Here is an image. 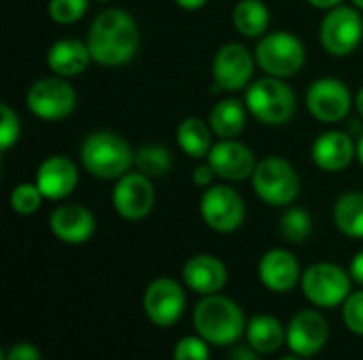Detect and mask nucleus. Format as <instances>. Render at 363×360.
<instances>
[{"label": "nucleus", "instance_id": "f257e3e1", "mask_svg": "<svg viewBox=\"0 0 363 360\" xmlns=\"http://www.w3.org/2000/svg\"><path fill=\"white\" fill-rule=\"evenodd\" d=\"M87 47L100 66H123L138 51V25L123 8H104L89 25Z\"/></svg>", "mask_w": 363, "mask_h": 360}, {"label": "nucleus", "instance_id": "f03ea898", "mask_svg": "<svg viewBox=\"0 0 363 360\" xmlns=\"http://www.w3.org/2000/svg\"><path fill=\"white\" fill-rule=\"evenodd\" d=\"M196 333L211 346H232L245 335L247 320L242 310L223 295H204L194 308Z\"/></svg>", "mask_w": 363, "mask_h": 360}, {"label": "nucleus", "instance_id": "7ed1b4c3", "mask_svg": "<svg viewBox=\"0 0 363 360\" xmlns=\"http://www.w3.org/2000/svg\"><path fill=\"white\" fill-rule=\"evenodd\" d=\"M83 168L102 180H119L130 172L136 153L132 146L113 132H91L81 144Z\"/></svg>", "mask_w": 363, "mask_h": 360}, {"label": "nucleus", "instance_id": "20e7f679", "mask_svg": "<svg viewBox=\"0 0 363 360\" xmlns=\"http://www.w3.org/2000/svg\"><path fill=\"white\" fill-rule=\"evenodd\" d=\"M245 102L249 112L264 125H285L296 110V93L277 76L251 83Z\"/></svg>", "mask_w": 363, "mask_h": 360}, {"label": "nucleus", "instance_id": "39448f33", "mask_svg": "<svg viewBox=\"0 0 363 360\" xmlns=\"http://www.w3.org/2000/svg\"><path fill=\"white\" fill-rule=\"evenodd\" d=\"M255 62L268 76L287 79L302 70L306 62V49L291 32H268L257 40Z\"/></svg>", "mask_w": 363, "mask_h": 360}, {"label": "nucleus", "instance_id": "423d86ee", "mask_svg": "<svg viewBox=\"0 0 363 360\" xmlns=\"http://www.w3.org/2000/svg\"><path fill=\"white\" fill-rule=\"evenodd\" d=\"M257 197L268 206H289L300 193V176L283 157H266L251 176Z\"/></svg>", "mask_w": 363, "mask_h": 360}, {"label": "nucleus", "instance_id": "0eeeda50", "mask_svg": "<svg viewBox=\"0 0 363 360\" xmlns=\"http://www.w3.org/2000/svg\"><path fill=\"white\" fill-rule=\"evenodd\" d=\"M351 274L336 263H313L302 274V291L317 308H338L351 295Z\"/></svg>", "mask_w": 363, "mask_h": 360}, {"label": "nucleus", "instance_id": "6e6552de", "mask_svg": "<svg viewBox=\"0 0 363 360\" xmlns=\"http://www.w3.org/2000/svg\"><path fill=\"white\" fill-rule=\"evenodd\" d=\"M28 110L43 121L66 119L77 106V93L64 76H47L30 85L26 93Z\"/></svg>", "mask_w": 363, "mask_h": 360}, {"label": "nucleus", "instance_id": "1a4fd4ad", "mask_svg": "<svg viewBox=\"0 0 363 360\" xmlns=\"http://www.w3.org/2000/svg\"><path fill=\"white\" fill-rule=\"evenodd\" d=\"M319 38L323 49L334 57L351 55L363 38V19L357 6H336L332 8L319 28Z\"/></svg>", "mask_w": 363, "mask_h": 360}, {"label": "nucleus", "instance_id": "9d476101", "mask_svg": "<svg viewBox=\"0 0 363 360\" xmlns=\"http://www.w3.org/2000/svg\"><path fill=\"white\" fill-rule=\"evenodd\" d=\"M200 214L213 231L232 233L245 223V202L232 187L213 185L202 193Z\"/></svg>", "mask_w": 363, "mask_h": 360}, {"label": "nucleus", "instance_id": "9b49d317", "mask_svg": "<svg viewBox=\"0 0 363 360\" xmlns=\"http://www.w3.org/2000/svg\"><path fill=\"white\" fill-rule=\"evenodd\" d=\"M115 212L125 221H143L151 214L155 206V191L151 178L143 172H128L123 174L111 195Z\"/></svg>", "mask_w": 363, "mask_h": 360}, {"label": "nucleus", "instance_id": "f8f14e48", "mask_svg": "<svg viewBox=\"0 0 363 360\" xmlns=\"http://www.w3.org/2000/svg\"><path fill=\"white\" fill-rule=\"evenodd\" d=\"M255 59L238 42L223 45L213 59V91H240L251 85Z\"/></svg>", "mask_w": 363, "mask_h": 360}, {"label": "nucleus", "instance_id": "ddd939ff", "mask_svg": "<svg viewBox=\"0 0 363 360\" xmlns=\"http://www.w3.org/2000/svg\"><path fill=\"white\" fill-rule=\"evenodd\" d=\"M185 291L172 278L153 280L143 297V308L147 318L157 327H172L181 320L185 312Z\"/></svg>", "mask_w": 363, "mask_h": 360}, {"label": "nucleus", "instance_id": "4468645a", "mask_svg": "<svg viewBox=\"0 0 363 360\" xmlns=\"http://www.w3.org/2000/svg\"><path fill=\"white\" fill-rule=\"evenodd\" d=\"M353 98L349 87L332 76L317 79L306 91V106L321 123H338L351 110Z\"/></svg>", "mask_w": 363, "mask_h": 360}, {"label": "nucleus", "instance_id": "2eb2a0df", "mask_svg": "<svg viewBox=\"0 0 363 360\" xmlns=\"http://www.w3.org/2000/svg\"><path fill=\"white\" fill-rule=\"evenodd\" d=\"M330 337L328 320L315 310L298 312L287 327V346L294 354L302 359H311L323 350Z\"/></svg>", "mask_w": 363, "mask_h": 360}, {"label": "nucleus", "instance_id": "dca6fc26", "mask_svg": "<svg viewBox=\"0 0 363 360\" xmlns=\"http://www.w3.org/2000/svg\"><path fill=\"white\" fill-rule=\"evenodd\" d=\"M206 161L215 170L217 176L225 180H247L255 172V155L253 151L234 140V138H221L206 155Z\"/></svg>", "mask_w": 363, "mask_h": 360}, {"label": "nucleus", "instance_id": "f3484780", "mask_svg": "<svg viewBox=\"0 0 363 360\" xmlns=\"http://www.w3.org/2000/svg\"><path fill=\"white\" fill-rule=\"evenodd\" d=\"M34 182L40 189L45 199L60 202V199H66L74 191L79 182V172H77V166L68 157L51 155L38 166Z\"/></svg>", "mask_w": 363, "mask_h": 360}, {"label": "nucleus", "instance_id": "a211bd4d", "mask_svg": "<svg viewBox=\"0 0 363 360\" xmlns=\"http://www.w3.org/2000/svg\"><path fill=\"white\" fill-rule=\"evenodd\" d=\"M257 274L262 284L272 293H287L302 280L298 259L283 248H272L264 252L257 265Z\"/></svg>", "mask_w": 363, "mask_h": 360}, {"label": "nucleus", "instance_id": "6ab92c4d", "mask_svg": "<svg viewBox=\"0 0 363 360\" xmlns=\"http://www.w3.org/2000/svg\"><path fill=\"white\" fill-rule=\"evenodd\" d=\"M49 227L57 240L66 244H83L94 236L96 219L81 204H64L51 212Z\"/></svg>", "mask_w": 363, "mask_h": 360}, {"label": "nucleus", "instance_id": "aec40b11", "mask_svg": "<svg viewBox=\"0 0 363 360\" xmlns=\"http://www.w3.org/2000/svg\"><path fill=\"white\" fill-rule=\"evenodd\" d=\"M313 161L323 172H340L351 166L357 155L353 138L345 132H325L313 142Z\"/></svg>", "mask_w": 363, "mask_h": 360}, {"label": "nucleus", "instance_id": "412c9836", "mask_svg": "<svg viewBox=\"0 0 363 360\" xmlns=\"http://www.w3.org/2000/svg\"><path fill=\"white\" fill-rule=\"evenodd\" d=\"M183 282L198 295H217L228 282L225 263L213 255H196L183 265Z\"/></svg>", "mask_w": 363, "mask_h": 360}, {"label": "nucleus", "instance_id": "4be33fe9", "mask_svg": "<svg viewBox=\"0 0 363 360\" xmlns=\"http://www.w3.org/2000/svg\"><path fill=\"white\" fill-rule=\"evenodd\" d=\"M91 62L89 47L77 38H60L47 51V66L53 74L70 79L81 74Z\"/></svg>", "mask_w": 363, "mask_h": 360}, {"label": "nucleus", "instance_id": "5701e85b", "mask_svg": "<svg viewBox=\"0 0 363 360\" xmlns=\"http://www.w3.org/2000/svg\"><path fill=\"white\" fill-rule=\"evenodd\" d=\"M247 342L251 348H255L259 354H272L281 350L283 344H287V329L270 316V314H257L247 323Z\"/></svg>", "mask_w": 363, "mask_h": 360}, {"label": "nucleus", "instance_id": "b1692460", "mask_svg": "<svg viewBox=\"0 0 363 360\" xmlns=\"http://www.w3.org/2000/svg\"><path fill=\"white\" fill-rule=\"evenodd\" d=\"M177 142L181 151L194 159H202L213 149V129L198 117H187L177 127Z\"/></svg>", "mask_w": 363, "mask_h": 360}, {"label": "nucleus", "instance_id": "393cba45", "mask_svg": "<svg viewBox=\"0 0 363 360\" xmlns=\"http://www.w3.org/2000/svg\"><path fill=\"white\" fill-rule=\"evenodd\" d=\"M232 23L245 38H262L270 23V11L262 0H240L232 11Z\"/></svg>", "mask_w": 363, "mask_h": 360}, {"label": "nucleus", "instance_id": "a878e982", "mask_svg": "<svg viewBox=\"0 0 363 360\" xmlns=\"http://www.w3.org/2000/svg\"><path fill=\"white\" fill-rule=\"evenodd\" d=\"M245 123H247V110L238 100L232 98L215 104L208 117V125L213 134L219 138H236L245 129Z\"/></svg>", "mask_w": 363, "mask_h": 360}, {"label": "nucleus", "instance_id": "bb28decb", "mask_svg": "<svg viewBox=\"0 0 363 360\" xmlns=\"http://www.w3.org/2000/svg\"><path fill=\"white\" fill-rule=\"evenodd\" d=\"M334 223L340 233L347 238H363V193L351 191L336 199L334 204Z\"/></svg>", "mask_w": 363, "mask_h": 360}, {"label": "nucleus", "instance_id": "cd10ccee", "mask_svg": "<svg viewBox=\"0 0 363 360\" xmlns=\"http://www.w3.org/2000/svg\"><path fill=\"white\" fill-rule=\"evenodd\" d=\"M134 163L138 168V172H143L149 178H160L164 176L170 166H172V157L170 151L162 144H147L143 149L136 151Z\"/></svg>", "mask_w": 363, "mask_h": 360}, {"label": "nucleus", "instance_id": "c85d7f7f", "mask_svg": "<svg viewBox=\"0 0 363 360\" xmlns=\"http://www.w3.org/2000/svg\"><path fill=\"white\" fill-rule=\"evenodd\" d=\"M281 236L291 244H302L313 233V219L302 208H289L281 216Z\"/></svg>", "mask_w": 363, "mask_h": 360}, {"label": "nucleus", "instance_id": "c756f323", "mask_svg": "<svg viewBox=\"0 0 363 360\" xmlns=\"http://www.w3.org/2000/svg\"><path fill=\"white\" fill-rule=\"evenodd\" d=\"M43 199L45 197H43L40 189L36 187V182H21L11 191L9 204H11L13 212L28 216V214H34L40 208Z\"/></svg>", "mask_w": 363, "mask_h": 360}, {"label": "nucleus", "instance_id": "7c9ffc66", "mask_svg": "<svg viewBox=\"0 0 363 360\" xmlns=\"http://www.w3.org/2000/svg\"><path fill=\"white\" fill-rule=\"evenodd\" d=\"M87 4L89 0H49L47 11L55 23L70 25V23H77L85 15Z\"/></svg>", "mask_w": 363, "mask_h": 360}, {"label": "nucleus", "instance_id": "2f4dec72", "mask_svg": "<svg viewBox=\"0 0 363 360\" xmlns=\"http://www.w3.org/2000/svg\"><path fill=\"white\" fill-rule=\"evenodd\" d=\"M19 138V117L9 104H0V151L6 153Z\"/></svg>", "mask_w": 363, "mask_h": 360}, {"label": "nucleus", "instance_id": "473e14b6", "mask_svg": "<svg viewBox=\"0 0 363 360\" xmlns=\"http://www.w3.org/2000/svg\"><path fill=\"white\" fill-rule=\"evenodd\" d=\"M342 318L351 333L363 337V291L351 293L342 303Z\"/></svg>", "mask_w": 363, "mask_h": 360}, {"label": "nucleus", "instance_id": "72a5a7b5", "mask_svg": "<svg viewBox=\"0 0 363 360\" xmlns=\"http://www.w3.org/2000/svg\"><path fill=\"white\" fill-rule=\"evenodd\" d=\"M208 342L200 335H189L179 339L174 346V360H208Z\"/></svg>", "mask_w": 363, "mask_h": 360}, {"label": "nucleus", "instance_id": "f704fd0d", "mask_svg": "<svg viewBox=\"0 0 363 360\" xmlns=\"http://www.w3.org/2000/svg\"><path fill=\"white\" fill-rule=\"evenodd\" d=\"M4 360H43L40 359V352H38V348L36 346H32V344H15V346H11L6 352H4Z\"/></svg>", "mask_w": 363, "mask_h": 360}, {"label": "nucleus", "instance_id": "c9c22d12", "mask_svg": "<svg viewBox=\"0 0 363 360\" xmlns=\"http://www.w3.org/2000/svg\"><path fill=\"white\" fill-rule=\"evenodd\" d=\"M217 174H215V170L211 168V163L206 161L204 166H198L196 170H194V185H198V187H211L213 185V178H215Z\"/></svg>", "mask_w": 363, "mask_h": 360}, {"label": "nucleus", "instance_id": "e433bc0d", "mask_svg": "<svg viewBox=\"0 0 363 360\" xmlns=\"http://www.w3.org/2000/svg\"><path fill=\"white\" fill-rule=\"evenodd\" d=\"M257 350L255 348H251V346H236L232 352H230V356L228 360H259L257 359Z\"/></svg>", "mask_w": 363, "mask_h": 360}, {"label": "nucleus", "instance_id": "4c0bfd02", "mask_svg": "<svg viewBox=\"0 0 363 360\" xmlns=\"http://www.w3.org/2000/svg\"><path fill=\"white\" fill-rule=\"evenodd\" d=\"M349 274H351V278H353L357 284H362L363 286V250L362 252H357V255L353 257Z\"/></svg>", "mask_w": 363, "mask_h": 360}, {"label": "nucleus", "instance_id": "58836bf2", "mask_svg": "<svg viewBox=\"0 0 363 360\" xmlns=\"http://www.w3.org/2000/svg\"><path fill=\"white\" fill-rule=\"evenodd\" d=\"M311 6H315V8H323V11H332V8H336V6H340L342 4V0H306Z\"/></svg>", "mask_w": 363, "mask_h": 360}, {"label": "nucleus", "instance_id": "ea45409f", "mask_svg": "<svg viewBox=\"0 0 363 360\" xmlns=\"http://www.w3.org/2000/svg\"><path fill=\"white\" fill-rule=\"evenodd\" d=\"M174 2L185 11H198L206 4V0H174Z\"/></svg>", "mask_w": 363, "mask_h": 360}, {"label": "nucleus", "instance_id": "a19ab883", "mask_svg": "<svg viewBox=\"0 0 363 360\" xmlns=\"http://www.w3.org/2000/svg\"><path fill=\"white\" fill-rule=\"evenodd\" d=\"M355 106H357V112H359V117L363 119V87L357 91V95H355Z\"/></svg>", "mask_w": 363, "mask_h": 360}, {"label": "nucleus", "instance_id": "79ce46f5", "mask_svg": "<svg viewBox=\"0 0 363 360\" xmlns=\"http://www.w3.org/2000/svg\"><path fill=\"white\" fill-rule=\"evenodd\" d=\"M357 159H359V163L363 166V136L359 138V142H357Z\"/></svg>", "mask_w": 363, "mask_h": 360}, {"label": "nucleus", "instance_id": "37998d69", "mask_svg": "<svg viewBox=\"0 0 363 360\" xmlns=\"http://www.w3.org/2000/svg\"><path fill=\"white\" fill-rule=\"evenodd\" d=\"M279 360H304L302 356H298V354H291V356H283V359Z\"/></svg>", "mask_w": 363, "mask_h": 360}, {"label": "nucleus", "instance_id": "c03bdc74", "mask_svg": "<svg viewBox=\"0 0 363 360\" xmlns=\"http://www.w3.org/2000/svg\"><path fill=\"white\" fill-rule=\"evenodd\" d=\"M353 4H355L357 8H362L363 11V0H353Z\"/></svg>", "mask_w": 363, "mask_h": 360}, {"label": "nucleus", "instance_id": "a18cd8bd", "mask_svg": "<svg viewBox=\"0 0 363 360\" xmlns=\"http://www.w3.org/2000/svg\"><path fill=\"white\" fill-rule=\"evenodd\" d=\"M96 2H108V0H96Z\"/></svg>", "mask_w": 363, "mask_h": 360}]
</instances>
